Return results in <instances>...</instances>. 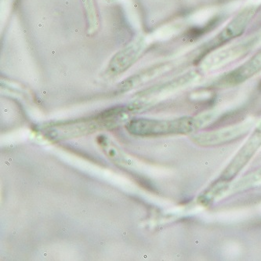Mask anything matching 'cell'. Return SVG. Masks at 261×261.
I'll use <instances>...</instances> for the list:
<instances>
[{
    "instance_id": "obj_1",
    "label": "cell",
    "mask_w": 261,
    "mask_h": 261,
    "mask_svg": "<svg viewBox=\"0 0 261 261\" xmlns=\"http://www.w3.org/2000/svg\"><path fill=\"white\" fill-rule=\"evenodd\" d=\"M200 118L185 117L171 120L134 119L128 124L127 129L134 135L161 136L188 134L194 132L203 123Z\"/></svg>"
},
{
    "instance_id": "obj_2",
    "label": "cell",
    "mask_w": 261,
    "mask_h": 261,
    "mask_svg": "<svg viewBox=\"0 0 261 261\" xmlns=\"http://www.w3.org/2000/svg\"><path fill=\"white\" fill-rule=\"evenodd\" d=\"M261 35L249 38L238 44L221 50L216 51L202 60V68L205 70L215 69L226 64L230 63L234 60L244 56L252 49L260 45Z\"/></svg>"
},
{
    "instance_id": "obj_3",
    "label": "cell",
    "mask_w": 261,
    "mask_h": 261,
    "mask_svg": "<svg viewBox=\"0 0 261 261\" xmlns=\"http://www.w3.org/2000/svg\"><path fill=\"white\" fill-rule=\"evenodd\" d=\"M261 146V128L256 129L239 151L231 164L222 174L223 180H229L236 176L247 164Z\"/></svg>"
},
{
    "instance_id": "obj_4",
    "label": "cell",
    "mask_w": 261,
    "mask_h": 261,
    "mask_svg": "<svg viewBox=\"0 0 261 261\" xmlns=\"http://www.w3.org/2000/svg\"><path fill=\"white\" fill-rule=\"evenodd\" d=\"M250 13L251 12L249 10H247L241 15L239 16L237 18L233 20L231 24H228L220 34L217 35L214 39L206 43L203 46V49L201 52L202 58H205L208 54H211V52L221 47L229 41L243 34L248 20L250 17Z\"/></svg>"
},
{
    "instance_id": "obj_5",
    "label": "cell",
    "mask_w": 261,
    "mask_h": 261,
    "mask_svg": "<svg viewBox=\"0 0 261 261\" xmlns=\"http://www.w3.org/2000/svg\"><path fill=\"white\" fill-rule=\"evenodd\" d=\"M250 126L249 124H240L238 126L230 128L198 134L192 138L194 142L199 145L214 146L224 144L239 139L241 136L244 135L249 130Z\"/></svg>"
},
{
    "instance_id": "obj_6",
    "label": "cell",
    "mask_w": 261,
    "mask_h": 261,
    "mask_svg": "<svg viewBox=\"0 0 261 261\" xmlns=\"http://www.w3.org/2000/svg\"><path fill=\"white\" fill-rule=\"evenodd\" d=\"M260 71L261 53H259L236 69L223 75L217 82V85L220 87L238 85L254 76Z\"/></svg>"
},
{
    "instance_id": "obj_7",
    "label": "cell",
    "mask_w": 261,
    "mask_h": 261,
    "mask_svg": "<svg viewBox=\"0 0 261 261\" xmlns=\"http://www.w3.org/2000/svg\"><path fill=\"white\" fill-rule=\"evenodd\" d=\"M138 48L137 46L129 48L122 52L121 56H116L113 62H112V68L113 71H122L125 69L128 65L132 64L137 56H138Z\"/></svg>"
}]
</instances>
